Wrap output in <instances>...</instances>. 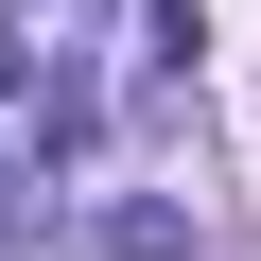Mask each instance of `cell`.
<instances>
[{"label": "cell", "instance_id": "1", "mask_svg": "<svg viewBox=\"0 0 261 261\" xmlns=\"http://www.w3.org/2000/svg\"><path fill=\"white\" fill-rule=\"evenodd\" d=\"M87 244H105V261H192V209H174V192H105Z\"/></svg>", "mask_w": 261, "mask_h": 261}]
</instances>
